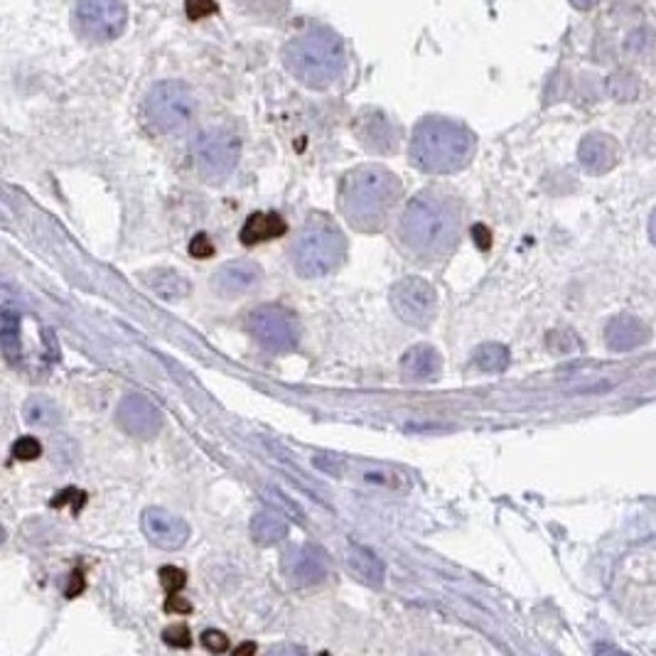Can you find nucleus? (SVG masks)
Returning <instances> with one entry per match:
<instances>
[{
  "instance_id": "1",
  "label": "nucleus",
  "mask_w": 656,
  "mask_h": 656,
  "mask_svg": "<svg viewBox=\"0 0 656 656\" xmlns=\"http://www.w3.org/2000/svg\"><path fill=\"white\" fill-rule=\"evenodd\" d=\"M398 236L408 253L425 263L448 259L463 236V204L443 190H423L401 214Z\"/></svg>"
},
{
  "instance_id": "2",
  "label": "nucleus",
  "mask_w": 656,
  "mask_h": 656,
  "mask_svg": "<svg viewBox=\"0 0 656 656\" xmlns=\"http://www.w3.org/2000/svg\"><path fill=\"white\" fill-rule=\"evenodd\" d=\"M401 199V180L384 165H359L340 182V212L357 232H381Z\"/></svg>"
},
{
  "instance_id": "3",
  "label": "nucleus",
  "mask_w": 656,
  "mask_h": 656,
  "mask_svg": "<svg viewBox=\"0 0 656 656\" xmlns=\"http://www.w3.org/2000/svg\"><path fill=\"white\" fill-rule=\"evenodd\" d=\"M477 138L460 120L425 116L418 120L411 138V163L428 175H453L470 165Z\"/></svg>"
},
{
  "instance_id": "4",
  "label": "nucleus",
  "mask_w": 656,
  "mask_h": 656,
  "mask_svg": "<svg viewBox=\"0 0 656 656\" xmlns=\"http://www.w3.org/2000/svg\"><path fill=\"white\" fill-rule=\"evenodd\" d=\"M283 65L307 89H330L347 69L342 38L324 25H306L283 47Z\"/></svg>"
},
{
  "instance_id": "5",
  "label": "nucleus",
  "mask_w": 656,
  "mask_h": 656,
  "mask_svg": "<svg viewBox=\"0 0 656 656\" xmlns=\"http://www.w3.org/2000/svg\"><path fill=\"white\" fill-rule=\"evenodd\" d=\"M290 256H293V269L297 276H330L347 259V239L327 219H310L297 234Z\"/></svg>"
},
{
  "instance_id": "6",
  "label": "nucleus",
  "mask_w": 656,
  "mask_h": 656,
  "mask_svg": "<svg viewBox=\"0 0 656 656\" xmlns=\"http://www.w3.org/2000/svg\"><path fill=\"white\" fill-rule=\"evenodd\" d=\"M197 113V99L192 89L185 82H160L146 96L143 102V119L150 126V130L173 136L185 130L192 123Z\"/></svg>"
},
{
  "instance_id": "7",
  "label": "nucleus",
  "mask_w": 656,
  "mask_h": 656,
  "mask_svg": "<svg viewBox=\"0 0 656 656\" xmlns=\"http://www.w3.org/2000/svg\"><path fill=\"white\" fill-rule=\"evenodd\" d=\"M72 22L84 42L109 45L129 25V8L123 0H76Z\"/></svg>"
},
{
  "instance_id": "8",
  "label": "nucleus",
  "mask_w": 656,
  "mask_h": 656,
  "mask_svg": "<svg viewBox=\"0 0 656 656\" xmlns=\"http://www.w3.org/2000/svg\"><path fill=\"white\" fill-rule=\"evenodd\" d=\"M194 165L207 180H224L239 165V136L226 126L204 129L192 143Z\"/></svg>"
},
{
  "instance_id": "9",
  "label": "nucleus",
  "mask_w": 656,
  "mask_h": 656,
  "mask_svg": "<svg viewBox=\"0 0 656 656\" xmlns=\"http://www.w3.org/2000/svg\"><path fill=\"white\" fill-rule=\"evenodd\" d=\"M251 337L273 354H286L297 347V317L283 306H261L246 320Z\"/></svg>"
},
{
  "instance_id": "10",
  "label": "nucleus",
  "mask_w": 656,
  "mask_h": 656,
  "mask_svg": "<svg viewBox=\"0 0 656 656\" xmlns=\"http://www.w3.org/2000/svg\"><path fill=\"white\" fill-rule=\"evenodd\" d=\"M391 307L394 313L411 327L425 330L438 313V293L423 278H403L391 288Z\"/></svg>"
},
{
  "instance_id": "11",
  "label": "nucleus",
  "mask_w": 656,
  "mask_h": 656,
  "mask_svg": "<svg viewBox=\"0 0 656 656\" xmlns=\"http://www.w3.org/2000/svg\"><path fill=\"white\" fill-rule=\"evenodd\" d=\"M327 571H330V558L320 545H297L290 554L283 555V575L296 588H307V585L323 582L327 578Z\"/></svg>"
},
{
  "instance_id": "12",
  "label": "nucleus",
  "mask_w": 656,
  "mask_h": 656,
  "mask_svg": "<svg viewBox=\"0 0 656 656\" xmlns=\"http://www.w3.org/2000/svg\"><path fill=\"white\" fill-rule=\"evenodd\" d=\"M143 531L153 545L163 548V551H177L187 544L190 538V524L185 519L177 517L173 511L160 507H150L143 511Z\"/></svg>"
},
{
  "instance_id": "13",
  "label": "nucleus",
  "mask_w": 656,
  "mask_h": 656,
  "mask_svg": "<svg viewBox=\"0 0 656 656\" xmlns=\"http://www.w3.org/2000/svg\"><path fill=\"white\" fill-rule=\"evenodd\" d=\"M116 423L138 440H153L160 433L163 416L148 398L133 394V396L123 398L116 408Z\"/></svg>"
},
{
  "instance_id": "14",
  "label": "nucleus",
  "mask_w": 656,
  "mask_h": 656,
  "mask_svg": "<svg viewBox=\"0 0 656 656\" xmlns=\"http://www.w3.org/2000/svg\"><path fill=\"white\" fill-rule=\"evenodd\" d=\"M354 130H357V138H359L361 146L371 153H394L398 148V140H401V130H398L396 123L379 109L361 111Z\"/></svg>"
},
{
  "instance_id": "15",
  "label": "nucleus",
  "mask_w": 656,
  "mask_h": 656,
  "mask_svg": "<svg viewBox=\"0 0 656 656\" xmlns=\"http://www.w3.org/2000/svg\"><path fill=\"white\" fill-rule=\"evenodd\" d=\"M261 280H263V270L259 263L249 259L229 261L212 276L214 288L222 296H246L261 286Z\"/></svg>"
},
{
  "instance_id": "16",
  "label": "nucleus",
  "mask_w": 656,
  "mask_h": 656,
  "mask_svg": "<svg viewBox=\"0 0 656 656\" xmlns=\"http://www.w3.org/2000/svg\"><path fill=\"white\" fill-rule=\"evenodd\" d=\"M605 340H607V347L615 351L637 350L649 340V327L644 323H639L637 317H632V315H617L605 327Z\"/></svg>"
},
{
  "instance_id": "17",
  "label": "nucleus",
  "mask_w": 656,
  "mask_h": 656,
  "mask_svg": "<svg viewBox=\"0 0 656 656\" xmlns=\"http://www.w3.org/2000/svg\"><path fill=\"white\" fill-rule=\"evenodd\" d=\"M578 157H581V165L588 173L600 175V173H607L615 165V160H617V146L605 133H590V136L582 138Z\"/></svg>"
},
{
  "instance_id": "18",
  "label": "nucleus",
  "mask_w": 656,
  "mask_h": 656,
  "mask_svg": "<svg viewBox=\"0 0 656 656\" xmlns=\"http://www.w3.org/2000/svg\"><path fill=\"white\" fill-rule=\"evenodd\" d=\"M440 354L430 344H416L401 357V371L408 381H430L440 374Z\"/></svg>"
},
{
  "instance_id": "19",
  "label": "nucleus",
  "mask_w": 656,
  "mask_h": 656,
  "mask_svg": "<svg viewBox=\"0 0 656 656\" xmlns=\"http://www.w3.org/2000/svg\"><path fill=\"white\" fill-rule=\"evenodd\" d=\"M288 229L286 219L276 212H256L251 214L244 229H241L239 239L244 246H256V244H263V241L278 239L283 236Z\"/></svg>"
},
{
  "instance_id": "20",
  "label": "nucleus",
  "mask_w": 656,
  "mask_h": 656,
  "mask_svg": "<svg viewBox=\"0 0 656 656\" xmlns=\"http://www.w3.org/2000/svg\"><path fill=\"white\" fill-rule=\"evenodd\" d=\"M347 565L351 568V573L357 575L361 582L371 585V588L384 585L386 568L381 563L379 555L371 554L369 548H364V545H350V551H347Z\"/></svg>"
},
{
  "instance_id": "21",
  "label": "nucleus",
  "mask_w": 656,
  "mask_h": 656,
  "mask_svg": "<svg viewBox=\"0 0 656 656\" xmlns=\"http://www.w3.org/2000/svg\"><path fill=\"white\" fill-rule=\"evenodd\" d=\"M288 519L276 509H261L256 517L251 519V536L259 545H273L280 538L288 536Z\"/></svg>"
},
{
  "instance_id": "22",
  "label": "nucleus",
  "mask_w": 656,
  "mask_h": 656,
  "mask_svg": "<svg viewBox=\"0 0 656 656\" xmlns=\"http://www.w3.org/2000/svg\"><path fill=\"white\" fill-rule=\"evenodd\" d=\"M146 283L165 303H175V300H180V297H185L190 293V280L173 269L150 270L148 276H146Z\"/></svg>"
},
{
  "instance_id": "23",
  "label": "nucleus",
  "mask_w": 656,
  "mask_h": 656,
  "mask_svg": "<svg viewBox=\"0 0 656 656\" xmlns=\"http://www.w3.org/2000/svg\"><path fill=\"white\" fill-rule=\"evenodd\" d=\"M472 361H474V367L482 371H487V374H497V371H504L509 367V361H511V354L504 344L500 342H487V344H480L474 354H472Z\"/></svg>"
},
{
  "instance_id": "24",
  "label": "nucleus",
  "mask_w": 656,
  "mask_h": 656,
  "mask_svg": "<svg viewBox=\"0 0 656 656\" xmlns=\"http://www.w3.org/2000/svg\"><path fill=\"white\" fill-rule=\"evenodd\" d=\"M0 340H3V354L13 364L20 357V317L10 313V307L3 310V327H0Z\"/></svg>"
},
{
  "instance_id": "25",
  "label": "nucleus",
  "mask_w": 656,
  "mask_h": 656,
  "mask_svg": "<svg viewBox=\"0 0 656 656\" xmlns=\"http://www.w3.org/2000/svg\"><path fill=\"white\" fill-rule=\"evenodd\" d=\"M25 421L32 425H55L59 421V408L45 396H32L25 403Z\"/></svg>"
},
{
  "instance_id": "26",
  "label": "nucleus",
  "mask_w": 656,
  "mask_h": 656,
  "mask_svg": "<svg viewBox=\"0 0 656 656\" xmlns=\"http://www.w3.org/2000/svg\"><path fill=\"white\" fill-rule=\"evenodd\" d=\"M244 10L256 20H276L286 15L288 0H241Z\"/></svg>"
},
{
  "instance_id": "27",
  "label": "nucleus",
  "mask_w": 656,
  "mask_h": 656,
  "mask_svg": "<svg viewBox=\"0 0 656 656\" xmlns=\"http://www.w3.org/2000/svg\"><path fill=\"white\" fill-rule=\"evenodd\" d=\"M639 82L632 72H617L610 76V96L617 102H632L637 99Z\"/></svg>"
},
{
  "instance_id": "28",
  "label": "nucleus",
  "mask_w": 656,
  "mask_h": 656,
  "mask_svg": "<svg viewBox=\"0 0 656 656\" xmlns=\"http://www.w3.org/2000/svg\"><path fill=\"white\" fill-rule=\"evenodd\" d=\"M656 47V35L649 28L632 30L625 40V49L632 57H647Z\"/></svg>"
},
{
  "instance_id": "29",
  "label": "nucleus",
  "mask_w": 656,
  "mask_h": 656,
  "mask_svg": "<svg viewBox=\"0 0 656 656\" xmlns=\"http://www.w3.org/2000/svg\"><path fill=\"white\" fill-rule=\"evenodd\" d=\"M157 578H160V585L165 588L167 595L182 590L187 582L185 571H180V568H175V565H163V568H160V573H157Z\"/></svg>"
},
{
  "instance_id": "30",
  "label": "nucleus",
  "mask_w": 656,
  "mask_h": 656,
  "mask_svg": "<svg viewBox=\"0 0 656 656\" xmlns=\"http://www.w3.org/2000/svg\"><path fill=\"white\" fill-rule=\"evenodd\" d=\"M40 455H42V445L35 438H20L13 445V457L20 460V463H32V460H38Z\"/></svg>"
},
{
  "instance_id": "31",
  "label": "nucleus",
  "mask_w": 656,
  "mask_h": 656,
  "mask_svg": "<svg viewBox=\"0 0 656 656\" xmlns=\"http://www.w3.org/2000/svg\"><path fill=\"white\" fill-rule=\"evenodd\" d=\"M163 639H165V644H170V647L177 649L192 647V634H190L187 625H173V627H167L165 632H163Z\"/></svg>"
},
{
  "instance_id": "32",
  "label": "nucleus",
  "mask_w": 656,
  "mask_h": 656,
  "mask_svg": "<svg viewBox=\"0 0 656 656\" xmlns=\"http://www.w3.org/2000/svg\"><path fill=\"white\" fill-rule=\"evenodd\" d=\"M548 347L554 351H573L578 350V337L568 330H558V332L548 334Z\"/></svg>"
},
{
  "instance_id": "33",
  "label": "nucleus",
  "mask_w": 656,
  "mask_h": 656,
  "mask_svg": "<svg viewBox=\"0 0 656 656\" xmlns=\"http://www.w3.org/2000/svg\"><path fill=\"white\" fill-rule=\"evenodd\" d=\"M185 8L190 20H202L207 18V15L217 13V3H214V0H187Z\"/></svg>"
},
{
  "instance_id": "34",
  "label": "nucleus",
  "mask_w": 656,
  "mask_h": 656,
  "mask_svg": "<svg viewBox=\"0 0 656 656\" xmlns=\"http://www.w3.org/2000/svg\"><path fill=\"white\" fill-rule=\"evenodd\" d=\"M190 253H192L194 259H209L214 253V244L212 239L207 236V234H197L190 244Z\"/></svg>"
},
{
  "instance_id": "35",
  "label": "nucleus",
  "mask_w": 656,
  "mask_h": 656,
  "mask_svg": "<svg viewBox=\"0 0 656 656\" xmlns=\"http://www.w3.org/2000/svg\"><path fill=\"white\" fill-rule=\"evenodd\" d=\"M202 644L209 652H214V654H222V652H226L229 649V639L224 637L222 632H214V629H207L202 634Z\"/></svg>"
},
{
  "instance_id": "36",
  "label": "nucleus",
  "mask_w": 656,
  "mask_h": 656,
  "mask_svg": "<svg viewBox=\"0 0 656 656\" xmlns=\"http://www.w3.org/2000/svg\"><path fill=\"white\" fill-rule=\"evenodd\" d=\"M472 236H474V241H477V246H480L482 251H487L492 246V234L484 224H474V226H472Z\"/></svg>"
},
{
  "instance_id": "37",
  "label": "nucleus",
  "mask_w": 656,
  "mask_h": 656,
  "mask_svg": "<svg viewBox=\"0 0 656 656\" xmlns=\"http://www.w3.org/2000/svg\"><path fill=\"white\" fill-rule=\"evenodd\" d=\"M165 610L167 612H190V610H192V605H190L187 600H182V598H177L175 592H173V595L167 598Z\"/></svg>"
},
{
  "instance_id": "38",
  "label": "nucleus",
  "mask_w": 656,
  "mask_h": 656,
  "mask_svg": "<svg viewBox=\"0 0 656 656\" xmlns=\"http://www.w3.org/2000/svg\"><path fill=\"white\" fill-rule=\"evenodd\" d=\"M571 3H573L578 10H590V8H595V5H598L600 0H571Z\"/></svg>"
},
{
  "instance_id": "39",
  "label": "nucleus",
  "mask_w": 656,
  "mask_h": 656,
  "mask_svg": "<svg viewBox=\"0 0 656 656\" xmlns=\"http://www.w3.org/2000/svg\"><path fill=\"white\" fill-rule=\"evenodd\" d=\"M649 236H652V241L656 244V212L652 214V222H649Z\"/></svg>"
},
{
  "instance_id": "40",
  "label": "nucleus",
  "mask_w": 656,
  "mask_h": 656,
  "mask_svg": "<svg viewBox=\"0 0 656 656\" xmlns=\"http://www.w3.org/2000/svg\"><path fill=\"white\" fill-rule=\"evenodd\" d=\"M253 649H256L253 644H244V647L236 649V654H241V652H253Z\"/></svg>"
}]
</instances>
